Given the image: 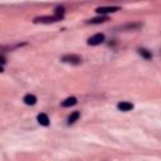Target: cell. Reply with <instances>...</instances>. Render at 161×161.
Here are the masks:
<instances>
[{
  "instance_id": "6da1fadb",
  "label": "cell",
  "mask_w": 161,
  "mask_h": 161,
  "mask_svg": "<svg viewBox=\"0 0 161 161\" xmlns=\"http://www.w3.org/2000/svg\"><path fill=\"white\" fill-rule=\"evenodd\" d=\"M62 61L66 63H70V64H79L82 62V58L77 54H67L62 58Z\"/></svg>"
},
{
  "instance_id": "52a82bcc",
  "label": "cell",
  "mask_w": 161,
  "mask_h": 161,
  "mask_svg": "<svg viewBox=\"0 0 161 161\" xmlns=\"http://www.w3.org/2000/svg\"><path fill=\"white\" fill-rule=\"evenodd\" d=\"M24 102L27 105H29V106H33V105L37 103V97H35L34 94H27L24 97Z\"/></svg>"
},
{
  "instance_id": "8992f818",
  "label": "cell",
  "mask_w": 161,
  "mask_h": 161,
  "mask_svg": "<svg viewBox=\"0 0 161 161\" xmlns=\"http://www.w3.org/2000/svg\"><path fill=\"white\" fill-rule=\"evenodd\" d=\"M38 122L42 125V126H48L49 125V118L46 113H40L38 115Z\"/></svg>"
},
{
  "instance_id": "5b68a950",
  "label": "cell",
  "mask_w": 161,
  "mask_h": 161,
  "mask_svg": "<svg viewBox=\"0 0 161 161\" xmlns=\"http://www.w3.org/2000/svg\"><path fill=\"white\" fill-rule=\"evenodd\" d=\"M117 107H118L120 111L127 112V111H131V109L133 108V105L130 103V102H120V103L117 105Z\"/></svg>"
},
{
  "instance_id": "9a60e30c",
  "label": "cell",
  "mask_w": 161,
  "mask_h": 161,
  "mask_svg": "<svg viewBox=\"0 0 161 161\" xmlns=\"http://www.w3.org/2000/svg\"><path fill=\"white\" fill-rule=\"evenodd\" d=\"M3 70H4V69H3V67H0V73H1V72H3Z\"/></svg>"
},
{
  "instance_id": "277c9868",
  "label": "cell",
  "mask_w": 161,
  "mask_h": 161,
  "mask_svg": "<svg viewBox=\"0 0 161 161\" xmlns=\"http://www.w3.org/2000/svg\"><path fill=\"white\" fill-rule=\"evenodd\" d=\"M120 10L118 6H102V8H97L96 11L100 13V14H106V13H116Z\"/></svg>"
},
{
  "instance_id": "9c48e42d",
  "label": "cell",
  "mask_w": 161,
  "mask_h": 161,
  "mask_svg": "<svg viewBox=\"0 0 161 161\" xmlns=\"http://www.w3.org/2000/svg\"><path fill=\"white\" fill-rule=\"evenodd\" d=\"M108 20L107 16H100V18H93V19H89L87 23L89 24H100V23H105Z\"/></svg>"
},
{
  "instance_id": "7a4b0ae2",
  "label": "cell",
  "mask_w": 161,
  "mask_h": 161,
  "mask_svg": "<svg viewBox=\"0 0 161 161\" xmlns=\"http://www.w3.org/2000/svg\"><path fill=\"white\" fill-rule=\"evenodd\" d=\"M103 40H105V35L98 33V34H96V35L89 38V39H88V44H89V46H98V44H101Z\"/></svg>"
},
{
  "instance_id": "8fae6325",
  "label": "cell",
  "mask_w": 161,
  "mask_h": 161,
  "mask_svg": "<svg viewBox=\"0 0 161 161\" xmlns=\"http://www.w3.org/2000/svg\"><path fill=\"white\" fill-rule=\"evenodd\" d=\"M139 53L142 55L145 59H151L152 58V54H151V52H149L147 49H144V48H141V49H139Z\"/></svg>"
},
{
  "instance_id": "30bf717a",
  "label": "cell",
  "mask_w": 161,
  "mask_h": 161,
  "mask_svg": "<svg viewBox=\"0 0 161 161\" xmlns=\"http://www.w3.org/2000/svg\"><path fill=\"white\" fill-rule=\"evenodd\" d=\"M78 118H79V112H78V111H76V112H73V113L68 117V124H69V125H72V124H74V122L78 120Z\"/></svg>"
},
{
  "instance_id": "7c38bea8",
  "label": "cell",
  "mask_w": 161,
  "mask_h": 161,
  "mask_svg": "<svg viewBox=\"0 0 161 161\" xmlns=\"http://www.w3.org/2000/svg\"><path fill=\"white\" fill-rule=\"evenodd\" d=\"M63 14H64V8L63 6H58V8L55 9V16L63 18Z\"/></svg>"
},
{
  "instance_id": "3957f363",
  "label": "cell",
  "mask_w": 161,
  "mask_h": 161,
  "mask_svg": "<svg viewBox=\"0 0 161 161\" xmlns=\"http://www.w3.org/2000/svg\"><path fill=\"white\" fill-rule=\"evenodd\" d=\"M62 18L59 16H40V18H35L34 19V23H54V22H58L61 20Z\"/></svg>"
},
{
  "instance_id": "4fadbf2b",
  "label": "cell",
  "mask_w": 161,
  "mask_h": 161,
  "mask_svg": "<svg viewBox=\"0 0 161 161\" xmlns=\"http://www.w3.org/2000/svg\"><path fill=\"white\" fill-rule=\"evenodd\" d=\"M142 24H127L125 28H127V29H137V28H140Z\"/></svg>"
},
{
  "instance_id": "ba28073f",
  "label": "cell",
  "mask_w": 161,
  "mask_h": 161,
  "mask_svg": "<svg viewBox=\"0 0 161 161\" xmlns=\"http://www.w3.org/2000/svg\"><path fill=\"white\" fill-rule=\"evenodd\" d=\"M77 103V98L76 97H68L67 100H64L62 102V106L63 107H70V106H74Z\"/></svg>"
},
{
  "instance_id": "5bb4252c",
  "label": "cell",
  "mask_w": 161,
  "mask_h": 161,
  "mask_svg": "<svg viewBox=\"0 0 161 161\" xmlns=\"http://www.w3.org/2000/svg\"><path fill=\"white\" fill-rule=\"evenodd\" d=\"M6 61H5V58L4 57H1V55H0V63H1V64H4Z\"/></svg>"
}]
</instances>
